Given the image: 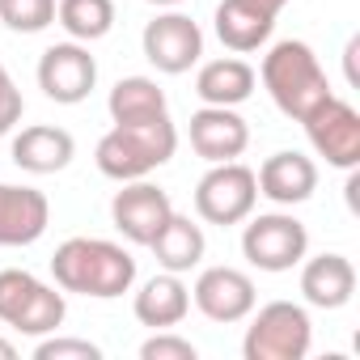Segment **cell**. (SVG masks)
<instances>
[{"label":"cell","instance_id":"cell-17","mask_svg":"<svg viewBox=\"0 0 360 360\" xmlns=\"http://www.w3.org/2000/svg\"><path fill=\"white\" fill-rule=\"evenodd\" d=\"M301 297L314 305V309H343L356 292V267L347 255H314V259H301Z\"/></svg>","mask_w":360,"mask_h":360},{"label":"cell","instance_id":"cell-28","mask_svg":"<svg viewBox=\"0 0 360 360\" xmlns=\"http://www.w3.org/2000/svg\"><path fill=\"white\" fill-rule=\"evenodd\" d=\"M250 5H259V9H267L271 18H280V9L288 5V0H250Z\"/></svg>","mask_w":360,"mask_h":360},{"label":"cell","instance_id":"cell-4","mask_svg":"<svg viewBox=\"0 0 360 360\" xmlns=\"http://www.w3.org/2000/svg\"><path fill=\"white\" fill-rule=\"evenodd\" d=\"M309 343H314V322H309L305 305H297V301H267L246 326L242 356L246 360H305Z\"/></svg>","mask_w":360,"mask_h":360},{"label":"cell","instance_id":"cell-5","mask_svg":"<svg viewBox=\"0 0 360 360\" xmlns=\"http://www.w3.org/2000/svg\"><path fill=\"white\" fill-rule=\"evenodd\" d=\"M68 305H64V288L56 292L51 284H43L39 276L22 271V267H5L0 271V322L22 330V335H51L64 322Z\"/></svg>","mask_w":360,"mask_h":360},{"label":"cell","instance_id":"cell-3","mask_svg":"<svg viewBox=\"0 0 360 360\" xmlns=\"http://www.w3.org/2000/svg\"><path fill=\"white\" fill-rule=\"evenodd\" d=\"M259 77H263V89L271 94V102L280 106V115H288V119H297V123L330 98V81H326L322 64H318L314 47L301 43V39L276 43V47L263 56Z\"/></svg>","mask_w":360,"mask_h":360},{"label":"cell","instance_id":"cell-12","mask_svg":"<svg viewBox=\"0 0 360 360\" xmlns=\"http://www.w3.org/2000/svg\"><path fill=\"white\" fill-rule=\"evenodd\" d=\"M191 301L204 318L212 322H242L250 318L255 309V280L238 267H204L195 288H191Z\"/></svg>","mask_w":360,"mask_h":360},{"label":"cell","instance_id":"cell-7","mask_svg":"<svg viewBox=\"0 0 360 360\" xmlns=\"http://www.w3.org/2000/svg\"><path fill=\"white\" fill-rule=\"evenodd\" d=\"M259 204L255 169L242 161H217L195 187V212L208 225H242Z\"/></svg>","mask_w":360,"mask_h":360},{"label":"cell","instance_id":"cell-24","mask_svg":"<svg viewBox=\"0 0 360 360\" xmlns=\"http://www.w3.org/2000/svg\"><path fill=\"white\" fill-rule=\"evenodd\" d=\"M0 22L18 34H39L56 22V0H0Z\"/></svg>","mask_w":360,"mask_h":360},{"label":"cell","instance_id":"cell-29","mask_svg":"<svg viewBox=\"0 0 360 360\" xmlns=\"http://www.w3.org/2000/svg\"><path fill=\"white\" fill-rule=\"evenodd\" d=\"M0 360H18V347L9 339H0Z\"/></svg>","mask_w":360,"mask_h":360},{"label":"cell","instance_id":"cell-23","mask_svg":"<svg viewBox=\"0 0 360 360\" xmlns=\"http://www.w3.org/2000/svg\"><path fill=\"white\" fill-rule=\"evenodd\" d=\"M56 22L72 43H98L115 26V0H56Z\"/></svg>","mask_w":360,"mask_h":360},{"label":"cell","instance_id":"cell-6","mask_svg":"<svg viewBox=\"0 0 360 360\" xmlns=\"http://www.w3.org/2000/svg\"><path fill=\"white\" fill-rule=\"evenodd\" d=\"M242 255L259 271H271V276L292 271L309 255V229L292 212H263V217L250 212L242 229Z\"/></svg>","mask_w":360,"mask_h":360},{"label":"cell","instance_id":"cell-20","mask_svg":"<svg viewBox=\"0 0 360 360\" xmlns=\"http://www.w3.org/2000/svg\"><path fill=\"white\" fill-rule=\"evenodd\" d=\"M271 30H276V18L267 9L250 5V0H221L217 5V39L238 56L259 51L271 39Z\"/></svg>","mask_w":360,"mask_h":360},{"label":"cell","instance_id":"cell-26","mask_svg":"<svg viewBox=\"0 0 360 360\" xmlns=\"http://www.w3.org/2000/svg\"><path fill=\"white\" fill-rule=\"evenodd\" d=\"M140 360H195V343L183 339V335L157 330L153 339L140 343Z\"/></svg>","mask_w":360,"mask_h":360},{"label":"cell","instance_id":"cell-9","mask_svg":"<svg viewBox=\"0 0 360 360\" xmlns=\"http://www.w3.org/2000/svg\"><path fill=\"white\" fill-rule=\"evenodd\" d=\"M301 123H305V136H309L314 153L326 157V165H335V169H356L360 165V115H356L352 102L330 94Z\"/></svg>","mask_w":360,"mask_h":360},{"label":"cell","instance_id":"cell-15","mask_svg":"<svg viewBox=\"0 0 360 360\" xmlns=\"http://www.w3.org/2000/svg\"><path fill=\"white\" fill-rule=\"evenodd\" d=\"M255 183H259V195H267L280 208H292V204H305L318 191V165L305 153L284 148V153H271L259 165Z\"/></svg>","mask_w":360,"mask_h":360},{"label":"cell","instance_id":"cell-30","mask_svg":"<svg viewBox=\"0 0 360 360\" xmlns=\"http://www.w3.org/2000/svg\"><path fill=\"white\" fill-rule=\"evenodd\" d=\"M148 5H157V9H174V5H183V0H148Z\"/></svg>","mask_w":360,"mask_h":360},{"label":"cell","instance_id":"cell-16","mask_svg":"<svg viewBox=\"0 0 360 360\" xmlns=\"http://www.w3.org/2000/svg\"><path fill=\"white\" fill-rule=\"evenodd\" d=\"M9 153H13V165L26 169V174H60L77 157V140L64 127L34 123V127H22L13 136V148Z\"/></svg>","mask_w":360,"mask_h":360},{"label":"cell","instance_id":"cell-27","mask_svg":"<svg viewBox=\"0 0 360 360\" xmlns=\"http://www.w3.org/2000/svg\"><path fill=\"white\" fill-rule=\"evenodd\" d=\"M22 110H26V102H22V89L13 85L9 68L0 64V136H9V131L22 123Z\"/></svg>","mask_w":360,"mask_h":360},{"label":"cell","instance_id":"cell-25","mask_svg":"<svg viewBox=\"0 0 360 360\" xmlns=\"http://www.w3.org/2000/svg\"><path fill=\"white\" fill-rule=\"evenodd\" d=\"M34 360H102V347L89 339H64V335H43L34 347Z\"/></svg>","mask_w":360,"mask_h":360},{"label":"cell","instance_id":"cell-8","mask_svg":"<svg viewBox=\"0 0 360 360\" xmlns=\"http://www.w3.org/2000/svg\"><path fill=\"white\" fill-rule=\"evenodd\" d=\"M140 47H144V60L165 72V77H183L200 64L204 56V30L187 18V13H161L144 26L140 34Z\"/></svg>","mask_w":360,"mask_h":360},{"label":"cell","instance_id":"cell-19","mask_svg":"<svg viewBox=\"0 0 360 360\" xmlns=\"http://www.w3.org/2000/svg\"><path fill=\"white\" fill-rule=\"evenodd\" d=\"M148 250H153V259L161 263V271L183 276V271H191V267H200V263H204L208 238H204V229H200L191 217L169 212V221L157 229V238L148 242Z\"/></svg>","mask_w":360,"mask_h":360},{"label":"cell","instance_id":"cell-13","mask_svg":"<svg viewBox=\"0 0 360 360\" xmlns=\"http://www.w3.org/2000/svg\"><path fill=\"white\" fill-rule=\"evenodd\" d=\"M250 144V127L238 115V106H200L191 115V148L217 165V161H238Z\"/></svg>","mask_w":360,"mask_h":360},{"label":"cell","instance_id":"cell-22","mask_svg":"<svg viewBox=\"0 0 360 360\" xmlns=\"http://www.w3.org/2000/svg\"><path fill=\"white\" fill-rule=\"evenodd\" d=\"M106 110H110L115 123L157 119V115H165V89L153 77H123V81H115V89L106 98Z\"/></svg>","mask_w":360,"mask_h":360},{"label":"cell","instance_id":"cell-21","mask_svg":"<svg viewBox=\"0 0 360 360\" xmlns=\"http://www.w3.org/2000/svg\"><path fill=\"white\" fill-rule=\"evenodd\" d=\"M195 94L204 106H242L255 94V68L238 56L208 60L195 77Z\"/></svg>","mask_w":360,"mask_h":360},{"label":"cell","instance_id":"cell-11","mask_svg":"<svg viewBox=\"0 0 360 360\" xmlns=\"http://www.w3.org/2000/svg\"><path fill=\"white\" fill-rule=\"evenodd\" d=\"M169 212H174L169 195L161 187H153L148 178H131V183H123V191H115V200H110L115 229L136 246H148L157 238V229L169 221Z\"/></svg>","mask_w":360,"mask_h":360},{"label":"cell","instance_id":"cell-10","mask_svg":"<svg viewBox=\"0 0 360 360\" xmlns=\"http://www.w3.org/2000/svg\"><path fill=\"white\" fill-rule=\"evenodd\" d=\"M98 85V60L89 56L85 43H56L43 51L39 60V89L60 102V106H77L94 94Z\"/></svg>","mask_w":360,"mask_h":360},{"label":"cell","instance_id":"cell-1","mask_svg":"<svg viewBox=\"0 0 360 360\" xmlns=\"http://www.w3.org/2000/svg\"><path fill=\"white\" fill-rule=\"evenodd\" d=\"M51 276L64 292L110 301L136 284V259L106 238H68L64 246H56Z\"/></svg>","mask_w":360,"mask_h":360},{"label":"cell","instance_id":"cell-18","mask_svg":"<svg viewBox=\"0 0 360 360\" xmlns=\"http://www.w3.org/2000/svg\"><path fill=\"white\" fill-rule=\"evenodd\" d=\"M136 322L140 326H153V330H169L187 318L191 309V288L183 284V276L174 271H161L153 280H144V288L136 292Z\"/></svg>","mask_w":360,"mask_h":360},{"label":"cell","instance_id":"cell-2","mask_svg":"<svg viewBox=\"0 0 360 360\" xmlns=\"http://www.w3.org/2000/svg\"><path fill=\"white\" fill-rule=\"evenodd\" d=\"M178 148V127L169 123V115L144 119V123H115L98 148L94 161L106 178L115 183H131V178H148L153 169H161Z\"/></svg>","mask_w":360,"mask_h":360},{"label":"cell","instance_id":"cell-14","mask_svg":"<svg viewBox=\"0 0 360 360\" xmlns=\"http://www.w3.org/2000/svg\"><path fill=\"white\" fill-rule=\"evenodd\" d=\"M51 225V204L34 187L0 183V246H34Z\"/></svg>","mask_w":360,"mask_h":360}]
</instances>
